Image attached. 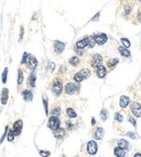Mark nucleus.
Masks as SVG:
<instances>
[{"mask_svg": "<svg viewBox=\"0 0 141 157\" xmlns=\"http://www.w3.org/2000/svg\"><path fill=\"white\" fill-rule=\"evenodd\" d=\"M63 89V86H62V81L60 79H55L53 81V85H52V93L54 95H60L61 92Z\"/></svg>", "mask_w": 141, "mask_h": 157, "instance_id": "1", "label": "nucleus"}, {"mask_svg": "<svg viewBox=\"0 0 141 157\" xmlns=\"http://www.w3.org/2000/svg\"><path fill=\"white\" fill-rule=\"evenodd\" d=\"M60 119L58 118L57 116H51L48 120V127L52 130H57L58 128H60Z\"/></svg>", "mask_w": 141, "mask_h": 157, "instance_id": "2", "label": "nucleus"}, {"mask_svg": "<svg viewBox=\"0 0 141 157\" xmlns=\"http://www.w3.org/2000/svg\"><path fill=\"white\" fill-rule=\"evenodd\" d=\"M102 62H103V57L101 54L97 53L92 56V59H91V66L94 68H98L99 66L102 65Z\"/></svg>", "mask_w": 141, "mask_h": 157, "instance_id": "3", "label": "nucleus"}, {"mask_svg": "<svg viewBox=\"0 0 141 157\" xmlns=\"http://www.w3.org/2000/svg\"><path fill=\"white\" fill-rule=\"evenodd\" d=\"M92 38L97 45H99V46L104 45L105 42L108 41V36L105 35V34H97V35L93 36Z\"/></svg>", "mask_w": 141, "mask_h": 157, "instance_id": "4", "label": "nucleus"}, {"mask_svg": "<svg viewBox=\"0 0 141 157\" xmlns=\"http://www.w3.org/2000/svg\"><path fill=\"white\" fill-rule=\"evenodd\" d=\"M37 64H38V62H37V60L35 56L33 55H30V57H28V60H27V63H26V66L28 69H30V71H35L37 67Z\"/></svg>", "mask_w": 141, "mask_h": 157, "instance_id": "5", "label": "nucleus"}, {"mask_svg": "<svg viewBox=\"0 0 141 157\" xmlns=\"http://www.w3.org/2000/svg\"><path fill=\"white\" fill-rule=\"evenodd\" d=\"M22 129H23V122L22 120H16L13 124V128H12V130L15 136H20L22 132Z\"/></svg>", "mask_w": 141, "mask_h": 157, "instance_id": "6", "label": "nucleus"}, {"mask_svg": "<svg viewBox=\"0 0 141 157\" xmlns=\"http://www.w3.org/2000/svg\"><path fill=\"white\" fill-rule=\"evenodd\" d=\"M98 151V145L96 141H89L87 144V152L90 155H94Z\"/></svg>", "mask_w": 141, "mask_h": 157, "instance_id": "7", "label": "nucleus"}, {"mask_svg": "<svg viewBox=\"0 0 141 157\" xmlns=\"http://www.w3.org/2000/svg\"><path fill=\"white\" fill-rule=\"evenodd\" d=\"M77 89H78V86H76L75 83H66V85H65V92L67 93V94H69V95L74 94Z\"/></svg>", "mask_w": 141, "mask_h": 157, "instance_id": "8", "label": "nucleus"}, {"mask_svg": "<svg viewBox=\"0 0 141 157\" xmlns=\"http://www.w3.org/2000/svg\"><path fill=\"white\" fill-rule=\"evenodd\" d=\"M89 39H90V37H85V38H83L81 40L77 41L76 42V47L75 48L80 49V50L85 49V48L88 47V45H89Z\"/></svg>", "mask_w": 141, "mask_h": 157, "instance_id": "9", "label": "nucleus"}, {"mask_svg": "<svg viewBox=\"0 0 141 157\" xmlns=\"http://www.w3.org/2000/svg\"><path fill=\"white\" fill-rule=\"evenodd\" d=\"M130 108H131V112L134 115L137 116V117H141V105L140 104L135 102V103H132Z\"/></svg>", "mask_w": 141, "mask_h": 157, "instance_id": "10", "label": "nucleus"}, {"mask_svg": "<svg viewBox=\"0 0 141 157\" xmlns=\"http://www.w3.org/2000/svg\"><path fill=\"white\" fill-rule=\"evenodd\" d=\"M64 49H65V43L64 42L59 41V40L54 41V51L57 53H62L64 51Z\"/></svg>", "mask_w": 141, "mask_h": 157, "instance_id": "11", "label": "nucleus"}, {"mask_svg": "<svg viewBox=\"0 0 141 157\" xmlns=\"http://www.w3.org/2000/svg\"><path fill=\"white\" fill-rule=\"evenodd\" d=\"M8 99H9V90L7 88H3L2 91H1V98H0V102L2 105H6L7 102H8Z\"/></svg>", "mask_w": 141, "mask_h": 157, "instance_id": "12", "label": "nucleus"}, {"mask_svg": "<svg viewBox=\"0 0 141 157\" xmlns=\"http://www.w3.org/2000/svg\"><path fill=\"white\" fill-rule=\"evenodd\" d=\"M22 95H23V99H24L25 102H32L33 101V92L30 91V90H24L22 92Z\"/></svg>", "mask_w": 141, "mask_h": 157, "instance_id": "13", "label": "nucleus"}, {"mask_svg": "<svg viewBox=\"0 0 141 157\" xmlns=\"http://www.w3.org/2000/svg\"><path fill=\"white\" fill-rule=\"evenodd\" d=\"M105 75H106V68L104 67L103 65L99 66L97 68V76L99 78H104Z\"/></svg>", "mask_w": 141, "mask_h": 157, "instance_id": "14", "label": "nucleus"}, {"mask_svg": "<svg viewBox=\"0 0 141 157\" xmlns=\"http://www.w3.org/2000/svg\"><path fill=\"white\" fill-rule=\"evenodd\" d=\"M103 136H104V129L103 128H97V130L94 131V139L102 140Z\"/></svg>", "mask_w": 141, "mask_h": 157, "instance_id": "15", "label": "nucleus"}, {"mask_svg": "<svg viewBox=\"0 0 141 157\" xmlns=\"http://www.w3.org/2000/svg\"><path fill=\"white\" fill-rule=\"evenodd\" d=\"M53 134L57 139H62V138L64 136V134H65V130L62 129V128H58L57 130L53 131Z\"/></svg>", "mask_w": 141, "mask_h": 157, "instance_id": "16", "label": "nucleus"}, {"mask_svg": "<svg viewBox=\"0 0 141 157\" xmlns=\"http://www.w3.org/2000/svg\"><path fill=\"white\" fill-rule=\"evenodd\" d=\"M129 102H130V100H129L128 97H126V95H123V97H120V105L123 108H125V107L127 106L129 104Z\"/></svg>", "mask_w": 141, "mask_h": 157, "instance_id": "17", "label": "nucleus"}, {"mask_svg": "<svg viewBox=\"0 0 141 157\" xmlns=\"http://www.w3.org/2000/svg\"><path fill=\"white\" fill-rule=\"evenodd\" d=\"M28 86L32 87V88L36 86V75H35V73L30 75V77H28Z\"/></svg>", "mask_w": 141, "mask_h": 157, "instance_id": "18", "label": "nucleus"}, {"mask_svg": "<svg viewBox=\"0 0 141 157\" xmlns=\"http://www.w3.org/2000/svg\"><path fill=\"white\" fill-rule=\"evenodd\" d=\"M114 154L116 157H124L125 156V150L120 147H116L114 150Z\"/></svg>", "mask_w": 141, "mask_h": 157, "instance_id": "19", "label": "nucleus"}, {"mask_svg": "<svg viewBox=\"0 0 141 157\" xmlns=\"http://www.w3.org/2000/svg\"><path fill=\"white\" fill-rule=\"evenodd\" d=\"M118 51H120V53L123 56H130V52H129V50L127 49V48L118 47Z\"/></svg>", "mask_w": 141, "mask_h": 157, "instance_id": "20", "label": "nucleus"}, {"mask_svg": "<svg viewBox=\"0 0 141 157\" xmlns=\"http://www.w3.org/2000/svg\"><path fill=\"white\" fill-rule=\"evenodd\" d=\"M128 146H129V144H128V142H127L126 140L120 139V141H118V147L126 150V148H128Z\"/></svg>", "mask_w": 141, "mask_h": 157, "instance_id": "21", "label": "nucleus"}, {"mask_svg": "<svg viewBox=\"0 0 141 157\" xmlns=\"http://www.w3.org/2000/svg\"><path fill=\"white\" fill-rule=\"evenodd\" d=\"M74 80H75L76 83H81L83 80H85V77L83 76V74H81L80 71H78V73H76L74 75Z\"/></svg>", "mask_w": 141, "mask_h": 157, "instance_id": "22", "label": "nucleus"}, {"mask_svg": "<svg viewBox=\"0 0 141 157\" xmlns=\"http://www.w3.org/2000/svg\"><path fill=\"white\" fill-rule=\"evenodd\" d=\"M23 80H24V75H23V71L22 69H18V85H22L23 83Z\"/></svg>", "mask_w": 141, "mask_h": 157, "instance_id": "23", "label": "nucleus"}, {"mask_svg": "<svg viewBox=\"0 0 141 157\" xmlns=\"http://www.w3.org/2000/svg\"><path fill=\"white\" fill-rule=\"evenodd\" d=\"M69 64L72 66H77V65H79V59H78L77 56H73V57H71L69 59Z\"/></svg>", "mask_w": 141, "mask_h": 157, "instance_id": "24", "label": "nucleus"}, {"mask_svg": "<svg viewBox=\"0 0 141 157\" xmlns=\"http://www.w3.org/2000/svg\"><path fill=\"white\" fill-rule=\"evenodd\" d=\"M66 114H67V116H69V118H75L76 116H77L76 112L73 110V108H67V110H66Z\"/></svg>", "mask_w": 141, "mask_h": 157, "instance_id": "25", "label": "nucleus"}, {"mask_svg": "<svg viewBox=\"0 0 141 157\" xmlns=\"http://www.w3.org/2000/svg\"><path fill=\"white\" fill-rule=\"evenodd\" d=\"M120 62V61H118V59H110L108 61V66L109 67H114L115 65H116L117 63Z\"/></svg>", "mask_w": 141, "mask_h": 157, "instance_id": "26", "label": "nucleus"}, {"mask_svg": "<svg viewBox=\"0 0 141 157\" xmlns=\"http://www.w3.org/2000/svg\"><path fill=\"white\" fill-rule=\"evenodd\" d=\"M80 73L83 74V76L85 77V79H87V78L90 77V75H91V73H90L89 69H87V68H84V69H81Z\"/></svg>", "mask_w": 141, "mask_h": 157, "instance_id": "27", "label": "nucleus"}, {"mask_svg": "<svg viewBox=\"0 0 141 157\" xmlns=\"http://www.w3.org/2000/svg\"><path fill=\"white\" fill-rule=\"evenodd\" d=\"M7 78H8V68H4V71H3L2 75H1V80H2L3 83H7Z\"/></svg>", "mask_w": 141, "mask_h": 157, "instance_id": "28", "label": "nucleus"}, {"mask_svg": "<svg viewBox=\"0 0 141 157\" xmlns=\"http://www.w3.org/2000/svg\"><path fill=\"white\" fill-rule=\"evenodd\" d=\"M8 131H9V127H8V126H6V128H4V131H3L2 136H1V139H0V144L3 142V140L6 139V136H8Z\"/></svg>", "mask_w": 141, "mask_h": 157, "instance_id": "29", "label": "nucleus"}, {"mask_svg": "<svg viewBox=\"0 0 141 157\" xmlns=\"http://www.w3.org/2000/svg\"><path fill=\"white\" fill-rule=\"evenodd\" d=\"M14 136H15V134H14V132H13V130L8 131V141H9V142H12L13 140H14Z\"/></svg>", "mask_w": 141, "mask_h": 157, "instance_id": "30", "label": "nucleus"}, {"mask_svg": "<svg viewBox=\"0 0 141 157\" xmlns=\"http://www.w3.org/2000/svg\"><path fill=\"white\" fill-rule=\"evenodd\" d=\"M100 116H101V119H102V120H106V119H108V111L103 108V110L101 111Z\"/></svg>", "mask_w": 141, "mask_h": 157, "instance_id": "31", "label": "nucleus"}, {"mask_svg": "<svg viewBox=\"0 0 141 157\" xmlns=\"http://www.w3.org/2000/svg\"><path fill=\"white\" fill-rule=\"evenodd\" d=\"M60 112H61V110H60V107H55V108H53V110L51 111V114H52V116H59L60 115Z\"/></svg>", "mask_w": 141, "mask_h": 157, "instance_id": "32", "label": "nucleus"}, {"mask_svg": "<svg viewBox=\"0 0 141 157\" xmlns=\"http://www.w3.org/2000/svg\"><path fill=\"white\" fill-rule=\"evenodd\" d=\"M120 41H122V43H123L125 48H128L129 46H130V41H129L128 39H126V38H122L120 39Z\"/></svg>", "mask_w": 141, "mask_h": 157, "instance_id": "33", "label": "nucleus"}, {"mask_svg": "<svg viewBox=\"0 0 141 157\" xmlns=\"http://www.w3.org/2000/svg\"><path fill=\"white\" fill-rule=\"evenodd\" d=\"M44 106H45L46 114H48V99L46 98V95H44Z\"/></svg>", "mask_w": 141, "mask_h": 157, "instance_id": "34", "label": "nucleus"}, {"mask_svg": "<svg viewBox=\"0 0 141 157\" xmlns=\"http://www.w3.org/2000/svg\"><path fill=\"white\" fill-rule=\"evenodd\" d=\"M114 118H115V120H117V122H123V119H124L123 115H122V114H120V113H116V114H115Z\"/></svg>", "mask_w": 141, "mask_h": 157, "instance_id": "35", "label": "nucleus"}, {"mask_svg": "<svg viewBox=\"0 0 141 157\" xmlns=\"http://www.w3.org/2000/svg\"><path fill=\"white\" fill-rule=\"evenodd\" d=\"M28 57H30V54L27 53V52H24V55H23V57H22V62H21L22 64H26Z\"/></svg>", "mask_w": 141, "mask_h": 157, "instance_id": "36", "label": "nucleus"}, {"mask_svg": "<svg viewBox=\"0 0 141 157\" xmlns=\"http://www.w3.org/2000/svg\"><path fill=\"white\" fill-rule=\"evenodd\" d=\"M39 154H40V156L41 157H49L50 156V152L49 151H39Z\"/></svg>", "mask_w": 141, "mask_h": 157, "instance_id": "37", "label": "nucleus"}, {"mask_svg": "<svg viewBox=\"0 0 141 157\" xmlns=\"http://www.w3.org/2000/svg\"><path fill=\"white\" fill-rule=\"evenodd\" d=\"M23 36H24V27L21 26V29H20V38H18V42H21L23 40Z\"/></svg>", "mask_w": 141, "mask_h": 157, "instance_id": "38", "label": "nucleus"}, {"mask_svg": "<svg viewBox=\"0 0 141 157\" xmlns=\"http://www.w3.org/2000/svg\"><path fill=\"white\" fill-rule=\"evenodd\" d=\"M94 45H96V42H94L93 38H92V37H90V39H89V45H88V47H89V48H93V47H94Z\"/></svg>", "mask_w": 141, "mask_h": 157, "instance_id": "39", "label": "nucleus"}, {"mask_svg": "<svg viewBox=\"0 0 141 157\" xmlns=\"http://www.w3.org/2000/svg\"><path fill=\"white\" fill-rule=\"evenodd\" d=\"M54 67H55L54 63H52V62L49 63V69H50V71H54Z\"/></svg>", "mask_w": 141, "mask_h": 157, "instance_id": "40", "label": "nucleus"}, {"mask_svg": "<svg viewBox=\"0 0 141 157\" xmlns=\"http://www.w3.org/2000/svg\"><path fill=\"white\" fill-rule=\"evenodd\" d=\"M128 119H129V122L132 124V126H135V127L137 126V124H136V120L134 119V117H131V116H130V117H128Z\"/></svg>", "mask_w": 141, "mask_h": 157, "instance_id": "41", "label": "nucleus"}, {"mask_svg": "<svg viewBox=\"0 0 141 157\" xmlns=\"http://www.w3.org/2000/svg\"><path fill=\"white\" fill-rule=\"evenodd\" d=\"M127 136H130V138H132V139H136V138H137V136H136V134H134L132 132H127Z\"/></svg>", "mask_w": 141, "mask_h": 157, "instance_id": "42", "label": "nucleus"}, {"mask_svg": "<svg viewBox=\"0 0 141 157\" xmlns=\"http://www.w3.org/2000/svg\"><path fill=\"white\" fill-rule=\"evenodd\" d=\"M99 16H100V13H97V14L92 18V21H98V20H99Z\"/></svg>", "mask_w": 141, "mask_h": 157, "instance_id": "43", "label": "nucleus"}, {"mask_svg": "<svg viewBox=\"0 0 141 157\" xmlns=\"http://www.w3.org/2000/svg\"><path fill=\"white\" fill-rule=\"evenodd\" d=\"M67 129H69V130H72L73 129V125H72V122H67Z\"/></svg>", "mask_w": 141, "mask_h": 157, "instance_id": "44", "label": "nucleus"}, {"mask_svg": "<svg viewBox=\"0 0 141 157\" xmlns=\"http://www.w3.org/2000/svg\"><path fill=\"white\" fill-rule=\"evenodd\" d=\"M125 9H126L125 13H129V12H130V8H129V7H125Z\"/></svg>", "mask_w": 141, "mask_h": 157, "instance_id": "45", "label": "nucleus"}, {"mask_svg": "<svg viewBox=\"0 0 141 157\" xmlns=\"http://www.w3.org/2000/svg\"><path fill=\"white\" fill-rule=\"evenodd\" d=\"M91 125H92V126H94V125H96V119H94V118L91 119Z\"/></svg>", "mask_w": 141, "mask_h": 157, "instance_id": "46", "label": "nucleus"}, {"mask_svg": "<svg viewBox=\"0 0 141 157\" xmlns=\"http://www.w3.org/2000/svg\"><path fill=\"white\" fill-rule=\"evenodd\" d=\"M135 157H141V154H136Z\"/></svg>", "mask_w": 141, "mask_h": 157, "instance_id": "47", "label": "nucleus"}, {"mask_svg": "<svg viewBox=\"0 0 141 157\" xmlns=\"http://www.w3.org/2000/svg\"><path fill=\"white\" fill-rule=\"evenodd\" d=\"M140 1H141V0H140Z\"/></svg>", "mask_w": 141, "mask_h": 157, "instance_id": "48", "label": "nucleus"}]
</instances>
